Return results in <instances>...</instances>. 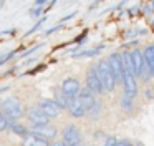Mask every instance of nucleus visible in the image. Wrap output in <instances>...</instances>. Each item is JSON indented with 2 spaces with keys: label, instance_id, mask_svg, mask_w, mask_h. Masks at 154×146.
Returning a JSON list of instances; mask_svg holds the SVG:
<instances>
[{
  "label": "nucleus",
  "instance_id": "1",
  "mask_svg": "<svg viewBox=\"0 0 154 146\" xmlns=\"http://www.w3.org/2000/svg\"><path fill=\"white\" fill-rule=\"evenodd\" d=\"M94 66H96V73H98V76H100V80H101V83H103L106 93L114 91V88H116L118 83H116V78H114L113 71H111L109 65H108V60L101 58Z\"/></svg>",
  "mask_w": 154,
  "mask_h": 146
},
{
  "label": "nucleus",
  "instance_id": "2",
  "mask_svg": "<svg viewBox=\"0 0 154 146\" xmlns=\"http://www.w3.org/2000/svg\"><path fill=\"white\" fill-rule=\"evenodd\" d=\"M0 108H2V113H4L10 121H17L18 118L27 115V111H25L23 106L20 105V101H18L17 98H14V96L5 98L4 101H2V105H0Z\"/></svg>",
  "mask_w": 154,
  "mask_h": 146
},
{
  "label": "nucleus",
  "instance_id": "3",
  "mask_svg": "<svg viewBox=\"0 0 154 146\" xmlns=\"http://www.w3.org/2000/svg\"><path fill=\"white\" fill-rule=\"evenodd\" d=\"M85 85L88 90L94 93V95H106V90H104L103 83H101L100 76L96 73V66H90L86 70V78H85Z\"/></svg>",
  "mask_w": 154,
  "mask_h": 146
},
{
  "label": "nucleus",
  "instance_id": "4",
  "mask_svg": "<svg viewBox=\"0 0 154 146\" xmlns=\"http://www.w3.org/2000/svg\"><path fill=\"white\" fill-rule=\"evenodd\" d=\"M108 65H109L114 78H116V83H119V81L123 83L124 66H123V56H121V53H111V55L108 56Z\"/></svg>",
  "mask_w": 154,
  "mask_h": 146
},
{
  "label": "nucleus",
  "instance_id": "5",
  "mask_svg": "<svg viewBox=\"0 0 154 146\" xmlns=\"http://www.w3.org/2000/svg\"><path fill=\"white\" fill-rule=\"evenodd\" d=\"M80 91H81L80 80H76V78H73V76H70V78H65L63 81H61V93H63V95H66L68 98L71 100V101L78 98Z\"/></svg>",
  "mask_w": 154,
  "mask_h": 146
},
{
  "label": "nucleus",
  "instance_id": "6",
  "mask_svg": "<svg viewBox=\"0 0 154 146\" xmlns=\"http://www.w3.org/2000/svg\"><path fill=\"white\" fill-rule=\"evenodd\" d=\"M63 136V143L66 146H76V144H81V131L76 125H68L66 128L63 129L61 133Z\"/></svg>",
  "mask_w": 154,
  "mask_h": 146
},
{
  "label": "nucleus",
  "instance_id": "7",
  "mask_svg": "<svg viewBox=\"0 0 154 146\" xmlns=\"http://www.w3.org/2000/svg\"><path fill=\"white\" fill-rule=\"evenodd\" d=\"M30 135H35V136H40V138L47 139H55L58 136V128L53 125H42V126H32L30 128Z\"/></svg>",
  "mask_w": 154,
  "mask_h": 146
},
{
  "label": "nucleus",
  "instance_id": "8",
  "mask_svg": "<svg viewBox=\"0 0 154 146\" xmlns=\"http://www.w3.org/2000/svg\"><path fill=\"white\" fill-rule=\"evenodd\" d=\"M27 118L32 123V126H42V125H50V118L42 111L38 106H32L27 110Z\"/></svg>",
  "mask_w": 154,
  "mask_h": 146
},
{
  "label": "nucleus",
  "instance_id": "9",
  "mask_svg": "<svg viewBox=\"0 0 154 146\" xmlns=\"http://www.w3.org/2000/svg\"><path fill=\"white\" fill-rule=\"evenodd\" d=\"M38 108H40L50 119L60 116V113H61V108L58 106V103L55 101V100H48V98L40 100V101H38Z\"/></svg>",
  "mask_w": 154,
  "mask_h": 146
},
{
  "label": "nucleus",
  "instance_id": "10",
  "mask_svg": "<svg viewBox=\"0 0 154 146\" xmlns=\"http://www.w3.org/2000/svg\"><path fill=\"white\" fill-rule=\"evenodd\" d=\"M137 76L131 71H124V80H123V86H124V93L131 98L137 96Z\"/></svg>",
  "mask_w": 154,
  "mask_h": 146
},
{
  "label": "nucleus",
  "instance_id": "11",
  "mask_svg": "<svg viewBox=\"0 0 154 146\" xmlns=\"http://www.w3.org/2000/svg\"><path fill=\"white\" fill-rule=\"evenodd\" d=\"M131 56H133V65H134V73H136L137 78H141L143 75V70L146 66V58H144V50L141 48H134L131 52Z\"/></svg>",
  "mask_w": 154,
  "mask_h": 146
},
{
  "label": "nucleus",
  "instance_id": "12",
  "mask_svg": "<svg viewBox=\"0 0 154 146\" xmlns=\"http://www.w3.org/2000/svg\"><path fill=\"white\" fill-rule=\"evenodd\" d=\"M68 113H70V116H73V118H85V116L88 115V108L76 98V100H73V101L70 103Z\"/></svg>",
  "mask_w": 154,
  "mask_h": 146
},
{
  "label": "nucleus",
  "instance_id": "13",
  "mask_svg": "<svg viewBox=\"0 0 154 146\" xmlns=\"http://www.w3.org/2000/svg\"><path fill=\"white\" fill-rule=\"evenodd\" d=\"M78 100H80V101L83 103V105L86 106L88 110H90L91 106H93L94 103L98 101V100H96V96H94V93L91 91V90H88L86 86H85V88H81L80 95H78Z\"/></svg>",
  "mask_w": 154,
  "mask_h": 146
},
{
  "label": "nucleus",
  "instance_id": "14",
  "mask_svg": "<svg viewBox=\"0 0 154 146\" xmlns=\"http://www.w3.org/2000/svg\"><path fill=\"white\" fill-rule=\"evenodd\" d=\"M22 146H51V144H50V141L40 138V136L28 135L25 138H22Z\"/></svg>",
  "mask_w": 154,
  "mask_h": 146
},
{
  "label": "nucleus",
  "instance_id": "15",
  "mask_svg": "<svg viewBox=\"0 0 154 146\" xmlns=\"http://www.w3.org/2000/svg\"><path fill=\"white\" fill-rule=\"evenodd\" d=\"M144 58H146V65L149 68L151 75L154 76V43L146 46V50H144Z\"/></svg>",
  "mask_w": 154,
  "mask_h": 146
},
{
  "label": "nucleus",
  "instance_id": "16",
  "mask_svg": "<svg viewBox=\"0 0 154 146\" xmlns=\"http://www.w3.org/2000/svg\"><path fill=\"white\" fill-rule=\"evenodd\" d=\"M10 129L14 131V135L22 136V138H25V136L30 135V128H27L25 125H22V123H17V121H10Z\"/></svg>",
  "mask_w": 154,
  "mask_h": 146
},
{
  "label": "nucleus",
  "instance_id": "17",
  "mask_svg": "<svg viewBox=\"0 0 154 146\" xmlns=\"http://www.w3.org/2000/svg\"><path fill=\"white\" fill-rule=\"evenodd\" d=\"M119 106H121V110H123V111L131 113V111L134 110V101H133V98H131V96H128L126 93H123V96L119 98Z\"/></svg>",
  "mask_w": 154,
  "mask_h": 146
},
{
  "label": "nucleus",
  "instance_id": "18",
  "mask_svg": "<svg viewBox=\"0 0 154 146\" xmlns=\"http://www.w3.org/2000/svg\"><path fill=\"white\" fill-rule=\"evenodd\" d=\"M53 100L58 103V106H60L61 110H68V108H70V103H71V100L68 98L66 95H63L61 91H60V93H57Z\"/></svg>",
  "mask_w": 154,
  "mask_h": 146
},
{
  "label": "nucleus",
  "instance_id": "19",
  "mask_svg": "<svg viewBox=\"0 0 154 146\" xmlns=\"http://www.w3.org/2000/svg\"><path fill=\"white\" fill-rule=\"evenodd\" d=\"M103 50V45H100V46H96V48H93V50H85V52H80V53H75V56L73 58H86V56H96L98 53Z\"/></svg>",
  "mask_w": 154,
  "mask_h": 146
},
{
  "label": "nucleus",
  "instance_id": "20",
  "mask_svg": "<svg viewBox=\"0 0 154 146\" xmlns=\"http://www.w3.org/2000/svg\"><path fill=\"white\" fill-rule=\"evenodd\" d=\"M100 115H101V103L96 101L90 110H88V115H86V116H88V118H91V119H96Z\"/></svg>",
  "mask_w": 154,
  "mask_h": 146
},
{
  "label": "nucleus",
  "instance_id": "21",
  "mask_svg": "<svg viewBox=\"0 0 154 146\" xmlns=\"http://www.w3.org/2000/svg\"><path fill=\"white\" fill-rule=\"evenodd\" d=\"M7 129H10V119L4 113H0V131H7Z\"/></svg>",
  "mask_w": 154,
  "mask_h": 146
},
{
  "label": "nucleus",
  "instance_id": "22",
  "mask_svg": "<svg viewBox=\"0 0 154 146\" xmlns=\"http://www.w3.org/2000/svg\"><path fill=\"white\" fill-rule=\"evenodd\" d=\"M45 20H47V17H42V18H40V22H37V23H35L33 27H32V30H28V32L25 33V38H27V36H30V35H32V33H33V32H37V30H38V28H40V27H42V23H43Z\"/></svg>",
  "mask_w": 154,
  "mask_h": 146
},
{
  "label": "nucleus",
  "instance_id": "23",
  "mask_svg": "<svg viewBox=\"0 0 154 146\" xmlns=\"http://www.w3.org/2000/svg\"><path fill=\"white\" fill-rule=\"evenodd\" d=\"M118 141H119V139L116 138V136H106V139H104V144L103 146H116L118 144Z\"/></svg>",
  "mask_w": 154,
  "mask_h": 146
},
{
  "label": "nucleus",
  "instance_id": "24",
  "mask_svg": "<svg viewBox=\"0 0 154 146\" xmlns=\"http://www.w3.org/2000/svg\"><path fill=\"white\" fill-rule=\"evenodd\" d=\"M42 13H43V8H40V7H33V8L30 10V15L33 17V18H37V17H40Z\"/></svg>",
  "mask_w": 154,
  "mask_h": 146
},
{
  "label": "nucleus",
  "instance_id": "25",
  "mask_svg": "<svg viewBox=\"0 0 154 146\" xmlns=\"http://www.w3.org/2000/svg\"><path fill=\"white\" fill-rule=\"evenodd\" d=\"M14 55H15V52H10V53H7V55L4 56V58H0V65H5V63H7L8 60H10L12 56H14Z\"/></svg>",
  "mask_w": 154,
  "mask_h": 146
},
{
  "label": "nucleus",
  "instance_id": "26",
  "mask_svg": "<svg viewBox=\"0 0 154 146\" xmlns=\"http://www.w3.org/2000/svg\"><path fill=\"white\" fill-rule=\"evenodd\" d=\"M131 144H133V143H131L128 138H123V139H119V141H118L116 146H131Z\"/></svg>",
  "mask_w": 154,
  "mask_h": 146
},
{
  "label": "nucleus",
  "instance_id": "27",
  "mask_svg": "<svg viewBox=\"0 0 154 146\" xmlns=\"http://www.w3.org/2000/svg\"><path fill=\"white\" fill-rule=\"evenodd\" d=\"M61 28V23H58V25H55V27H51L50 30H47V33L45 35H51V33H55V32H58V30Z\"/></svg>",
  "mask_w": 154,
  "mask_h": 146
},
{
  "label": "nucleus",
  "instance_id": "28",
  "mask_svg": "<svg viewBox=\"0 0 154 146\" xmlns=\"http://www.w3.org/2000/svg\"><path fill=\"white\" fill-rule=\"evenodd\" d=\"M45 3H50V2H47V0H35V2H33V7H40V8H43Z\"/></svg>",
  "mask_w": 154,
  "mask_h": 146
},
{
  "label": "nucleus",
  "instance_id": "29",
  "mask_svg": "<svg viewBox=\"0 0 154 146\" xmlns=\"http://www.w3.org/2000/svg\"><path fill=\"white\" fill-rule=\"evenodd\" d=\"M101 135H103L101 131H96V133H94V138H101Z\"/></svg>",
  "mask_w": 154,
  "mask_h": 146
},
{
  "label": "nucleus",
  "instance_id": "30",
  "mask_svg": "<svg viewBox=\"0 0 154 146\" xmlns=\"http://www.w3.org/2000/svg\"><path fill=\"white\" fill-rule=\"evenodd\" d=\"M51 146H66L65 143H55V144H51Z\"/></svg>",
  "mask_w": 154,
  "mask_h": 146
},
{
  "label": "nucleus",
  "instance_id": "31",
  "mask_svg": "<svg viewBox=\"0 0 154 146\" xmlns=\"http://www.w3.org/2000/svg\"><path fill=\"white\" fill-rule=\"evenodd\" d=\"M134 146H144V144L141 141H136V143H134Z\"/></svg>",
  "mask_w": 154,
  "mask_h": 146
},
{
  "label": "nucleus",
  "instance_id": "32",
  "mask_svg": "<svg viewBox=\"0 0 154 146\" xmlns=\"http://www.w3.org/2000/svg\"><path fill=\"white\" fill-rule=\"evenodd\" d=\"M151 7H152V8H154V2H151Z\"/></svg>",
  "mask_w": 154,
  "mask_h": 146
},
{
  "label": "nucleus",
  "instance_id": "33",
  "mask_svg": "<svg viewBox=\"0 0 154 146\" xmlns=\"http://www.w3.org/2000/svg\"><path fill=\"white\" fill-rule=\"evenodd\" d=\"M131 146H134V143H133V144H131Z\"/></svg>",
  "mask_w": 154,
  "mask_h": 146
},
{
  "label": "nucleus",
  "instance_id": "34",
  "mask_svg": "<svg viewBox=\"0 0 154 146\" xmlns=\"http://www.w3.org/2000/svg\"><path fill=\"white\" fill-rule=\"evenodd\" d=\"M76 146H81V144H76Z\"/></svg>",
  "mask_w": 154,
  "mask_h": 146
}]
</instances>
